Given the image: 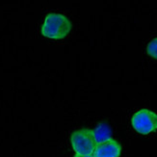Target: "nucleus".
Returning a JSON list of instances; mask_svg holds the SVG:
<instances>
[{
	"label": "nucleus",
	"mask_w": 157,
	"mask_h": 157,
	"mask_svg": "<svg viewBox=\"0 0 157 157\" xmlns=\"http://www.w3.org/2000/svg\"><path fill=\"white\" fill-rule=\"evenodd\" d=\"M147 52L151 58L157 60V38L153 39L148 43L147 46Z\"/></svg>",
	"instance_id": "obj_6"
},
{
	"label": "nucleus",
	"mask_w": 157,
	"mask_h": 157,
	"mask_svg": "<svg viewBox=\"0 0 157 157\" xmlns=\"http://www.w3.org/2000/svg\"><path fill=\"white\" fill-rule=\"evenodd\" d=\"M131 124L142 135L152 133L157 130V114L147 109H142L132 116Z\"/></svg>",
	"instance_id": "obj_3"
},
{
	"label": "nucleus",
	"mask_w": 157,
	"mask_h": 157,
	"mask_svg": "<svg viewBox=\"0 0 157 157\" xmlns=\"http://www.w3.org/2000/svg\"><path fill=\"white\" fill-rule=\"evenodd\" d=\"M71 30L70 19L61 13H48L42 26V34L49 39L61 40L66 38Z\"/></svg>",
	"instance_id": "obj_1"
},
{
	"label": "nucleus",
	"mask_w": 157,
	"mask_h": 157,
	"mask_svg": "<svg viewBox=\"0 0 157 157\" xmlns=\"http://www.w3.org/2000/svg\"><path fill=\"white\" fill-rule=\"evenodd\" d=\"M121 153V147L119 143L110 139L97 144L93 152L94 157H120Z\"/></svg>",
	"instance_id": "obj_4"
},
{
	"label": "nucleus",
	"mask_w": 157,
	"mask_h": 157,
	"mask_svg": "<svg viewBox=\"0 0 157 157\" xmlns=\"http://www.w3.org/2000/svg\"><path fill=\"white\" fill-rule=\"evenodd\" d=\"M74 157H94L93 155H78V154H75Z\"/></svg>",
	"instance_id": "obj_7"
},
{
	"label": "nucleus",
	"mask_w": 157,
	"mask_h": 157,
	"mask_svg": "<svg viewBox=\"0 0 157 157\" xmlns=\"http://www.w3.org/2000/svg\"><path fill=\"white\" fill-rule=\"evenodd\" d=\"M93 132H94V139L98 144L111 139V130L109 126L105 124H100L99 125H98L97 128L93 130Z\"/></svg>",
	"instance_id": "obj_5"
},
{
	"label": "nucleus",
	"mask_w": 157,
	"mask_h": 157,
	"mask_svg": "<svg viewBox=\"0 0 157 157\" xmlns=\"http://www.w3.org/2000/svg\"><path fill=\"white\" fill-rule=\"evenodd\" d=\"M71 142L73 151L78 155H92L98 144L93 130L86 128L74 131L71 134Z\"/></svg>",
	"instance_id": "obj_2"
}]
</instances>
